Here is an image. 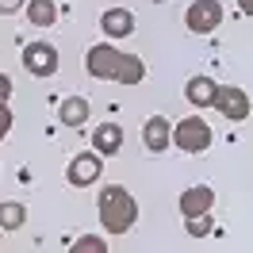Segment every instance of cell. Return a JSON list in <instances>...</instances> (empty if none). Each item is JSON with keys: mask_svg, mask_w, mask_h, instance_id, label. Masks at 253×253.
Returning a JSON list of instances; mask_svg holds the SVG:
<instances>
[{"mask_svg": "<svg viewBox=\"0 0 253 253\" xmlns=\"http://www.w3.org/2000/svg\"><path fill=\"white\" fill-rule=\"evenodd\" d=\"M96 215H100V226L111 238H119L138 222V200L123 184H108V188L96 196Z\"/></svg>", "mask_w": 253, "mask_h": 253, "instance_id": "obj_1", "label": "cell"}, {"mask_svg": "<svg viewBox=\"0 0 253 253\" xmlns=\"http://www.w3.org/2000/svg\"><path fill=\"white\" fill-rule=\"evenodd\" d=\"M211 123H207L204 115H188V119H180L173 123V134H169V146L176 150H184V154H204L207 146H211Z\"/></svg>", "mask_w": 253, "mask_h": 253, "instance_id": "obj_2", "label": "cell"}, {"mask_svg": "<svg viewBox=\"0 0 253 253\" xmlns=\"http://www.w3.org/2000/svg\"><path fill=\"white\" fill-rule=\"evenodd\" d=\"M58 46L54 42H46V39H35V42H27L23 46V69L31 73V77H54L58 73Z\"/></svg>", "mask_w": 253, "mask_h": 253, "instance_id": "obj_3", "label": "cell"}, {"mask_svg": "<svg viewBox=\"0 0 253 253\" xmlns=\"http://www.w3.org/2000/svg\"><path fill=\"white\" fill-rule=\"evenodd\" d=\"M222 16H226V8L219 0H192L188 12H184V27L192 35H211V31H219Z\"/></svg>", "mask_w": 253, "mask_h": 253, "instance_id": "obj_4", "label": "cell"}, {"mask_svg": "<svg viewBox=\"0 0 253 253\" xmlns=\"http://www.w3.org/2000/svg\"><path fill=\"white\" fill-rule=\"evenodd\" d=\"M119 62H123V50H115L111 42H96V46H88V54H84V69H88L92 81H115Z\"/></svg>", "mask_w": 253, "mask_h": 253, "instance_id": "obj_5", "label": "cell"}, {"mask_svg": "<svg viewBox=\"0 0 253 253\" xmlns=\"http://www.w3.org/2000/svg\"><path fill=\"white\" fill-rule=\"evenodd\" d=\"M100 173H104V158L92 154V150H81L77 158H69V165H65V180H69L73 188H88V184H96Z\"/></svg>", "mask_w": 253, "mask_h": 253, "instance_id": "obj_6", "label": "cell"}, {"mask_svg": "<svg viewBox=\"0 0 253 253\" xmlns=\"http://www.w3.org/2000/svg\"><path fill=\"white\" fill-rule=\"evenodd\" d=\"M211 108H219L230 123H246V119H250V92H246V88H234V84H219Z\"/></svg>", "mask_w": 253, "mask_h": 253, "instance_id": "obj_7", "label": "cell"}, {"mask_svg": "<svg viewBox=\"0 0 253 253\" xmlns=\"http://www.w3.org/2000/svg\"><path fill=\"white\" fill-rule=\"evenodd\" d=\"M180 215L184 219H196V215H211V207H215V188H207V184H196V188L180 192Z\"/></svg>", "mask_w": 253, "mask_h": 253, "instance_id": "obj_8", "label": "cell"}, {"mask_svg": "<svg viewBox=\"0 0 253 253\" xmlns=\"http://www.w3.org/2000/svg\"><path fill=\"white\" fill-rule=\"evenodd\" d=\"M169 134H173V123L165 115H150L142 123V146L150 154H165L169 150Z\"/></svg>", "mask_w": 253, "mask_h": 253, "instance_id": "obj_9", "label": "cell"}, {"mask_svg": "<svg viewBox=\"0 0 253 253\" xmlns=\"http://www.w3.org/2000/svg\"><path fill=\"white\" fill-rule=\"evenodd\" d=\"M123 150V126L119 123H100L92 130V154L100 158H115Z\"/></svg>", "mask_w": 253, "mask_h": 253, "instance_id": "obj_10", "label": "cell"}, {"mask_svg": "<svg viewBox=\"0 0 253 253\" xmlns=\"http://www.w3.org/2000/svg\"><path fill=\"white\" fill-rule=\"evenodd\" d=\"M215 88H219L215 77L196 73V77H188V84H184V100H188L192 108H211V104H215Z\"/></svg>", "mask_w": 253, "mask_h": 253, "instance_id": "obj_11", "label": "cell"}, {"mask_svg": "<svg viewBox=\"0 0 253 253\" xmlns=\"http://www.w3.org/2000/svg\"><path fill=\"white\" fill-rule=\"evenodd\" d=\"M100 31L108 35V39H126V35L134 31V16L126 8H108L100 16Z\"/></svg>", "mask_w": 253, "mask_h": 253, "instance_id": "obj_12", "label": "cell"}, {"mask_svg": "<svg viewBox=\"0 0 253 253\" xmlns=\"http://www.w3.org/2000/svg\"><path fill=\"white\" fill-rule=\"evenodd\" d=\"M58 119H62V126H84L88 123V100L84 96H65L62 108H58Z\"/></svg>", "mask_w": 253, "mask_h": 253, "instance_id": "obj_13", "label": "cell"}, {"mask_svg": "<svg viewBox=\"0 0 253 253\" xmlns=\"http://www.w3.org/2000/svg\"><path fill=\"white\" fill-rule=\"evenodd\" d=\"M23 16H27V23H35V27H54V23H58V4H54V0H27V4H23Z\"/></svg>", "mask_w": 253, "mask_h": 253, "instance_id": "obj_14", "label": "cell"}, {"mask_svg": "<svg viewBox=\"0 0 253 253\" xmlns=\"http://www.w3.org/2000/svg\"><path fill=\"white\" fill-rule=\"evenodd\" d=\"M115 81H119V84H126V88L142 84V81H146V62L138 58V54H123V62H119V73H115Z\"/></svg>", "mask_w": 253, "mask_h": 253, "instance_id": "obj_15", "label": "cell"}, {"mask_svg": "<svg viewBox=\"0 0 253 253\" xmlns=\"http://www.w3.org/2000/svg\"><path fill=\"white\" fill-rule=\"evenodd\" d=\"M27 222V207L16 204V200H4L0 204V230H23Z\"/></svg>", "mask_w": 253, "mask_h": 253, "instance_id": "obj_16", "label": "cell"}, {"mask_svg": "<svg viewBox=\"0 0 253 253\" xmlns=\"http://www.w3.org/2000/svg\"><path fill=\"white\" fill-rule=\"evenodd\" d=\"M69 253H108V238L100 234H81L73 246H69Z\"/></svg>", "mask_w": 253, "mask_h": 253, "instance_id": "obj_17", "label": "cell"}, {"mask_svg": "<svg viewBox=\"0 0 253 253\" xmlns=\"http://www.w3.org/2000/svg\"><path fill=\"white\" fill-rule=\"evenodd\" d=\"M211 230H215V219H211V215H196V219H188V234L192 238H207Z\"/></svg>", "mask_w": 253, "mask_h": 253, "instance_id": "obj_18", "label": "cell"}, {"mask_svg": "<svg viewBox=\"0 0 253 253\" xmlns=\"http://www.w3.org/2000/svg\"><path fill=\"white\" fill-rule=\"evenodd\" d=\"M23 4L27 0H0V16H16V12H23Z\"/></svg>", "mask_w": 253, "mask_h": 253, "instance_id": "obj_19", "label": "cell"}, {"mask_svg": "<svg viewBox=\"0 0 253 253\" xmlns=\"http://www.w3.org/2000/svg\"><path fill=\"white\" fill-rule=\"evenodd\" d=\"M8 130H12V108H0V142L8 138Z\"/></svg>", "mask_w": 253, "mask_h": 253, "instance_id": "obj_20", "label": "cell"}, {"mask_svg": "<svg viewBox=\"0 0 253 253\" xmlns=\"http://www.w3.org/2000/svg\"><path fill=\"white\" fill-rule=\"evenodd\" d=\"M8 100H12V81L0 73V108H8Z\"/></svg>", "mask_w": 253, "mask_h": 253, "instance_id": "obj_21", "label": "cell"}, {"mask_svg": "<svg viewBox=\"0 0 253 253\" xmlns=\"http://www.w3.org/2000/svg\"><path fill=\"white\" fill-rule=\"evenodd\" d=\"M238 8H242V12H250V0H238Z\"/></svg>", "mask_w": 253, "mask_h": 253, "instance_id": "obj_22", "label": "cell"}, {"mask_svg": "<svg viewBox=\"0 0 253 253\" xmlns=\"http://www.w3.org/2000/svg\"><path fill=\"white\" fill-rule=\"evenodd\" d=\"M154 4H165V0H154Z\"/></svg>", "mask_w": 253, "mask_h": 253, "instance_id": "obj_23", "label": "cell"}, {"mask_svg": "<svg viewBox=\"0 0 253 253\" xmlns=\"http://www.w3.org/2000/svg\"><path fill=\"white\" fill-rule=\"evenodd\" d=\"M0 234H4V230H0Z\"/></svg>", "mask_w": 253, "mask_h": 253, "instance_id": "obj_24", "label": "cell"}]
</instances>
